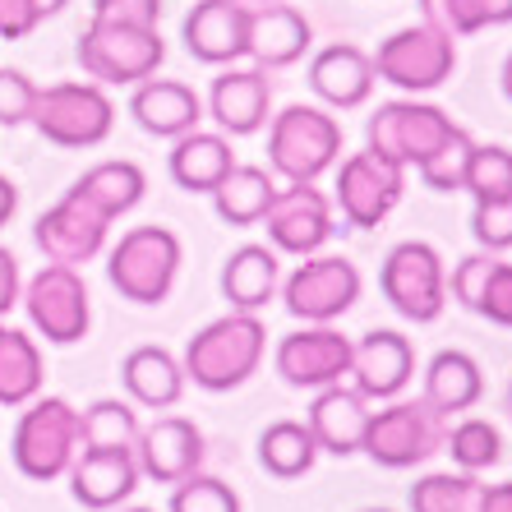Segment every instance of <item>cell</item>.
<instances>
[{
    "instance_id": "6da1fadb",
    "label": "cell",
    "mask_w": 512,
    "mask_h": 512,
    "mask_svg": "<svg viewBox=\"0 0 512 512\" xmlns=\"http://www.w3.org/2000/svg\"><path fill=\"white\" fill-rule=\"evenodd\" d=\"M263 351H268L263 319L250 310H231L190 337L180 370L203 393H231L263 365Z\"/></svg>"
},
{
    "instance_id": "7a4b0ae2",
    "label": "cell",
    "mask_w": 512,
    "mask_h": 512,
    "mask_svg": "<svg viewBox=\"0 0 512 512\" xmlns=\"http://www.w3.org/2000/svg\"><path fill=\"white\" fill-rule=\"evenodd\" d=\"M10 457L14 471L37 485L60 480L70 471V462L79 457V411H74L65 397H42L24 406V416L14 425L10 439Z\"/></svg>"
},
{
    "instance_id": "3957f363",
    "label": "cell",
    "mask_w": 512,
    "mask_h": 512,
    "mask_svg": "<svg viewBox=\"0 0 512 512\" xmlns=\"http://www.w3.org/2000/svg\"><path fill=\"white\" fill-rule=\"evenodd\" d=\"M84 74L93 84H120L134 88L143 79H153L167 60V42L157 28H139V24H111V19H93L79 33L74 47Z\"/></svg>"
},
{
    "instance_id": "277c9868",
    "label": "cell",
    "mask_w": 512,
    "mask_h": 512,
    "mask_svg": "<svg viewBox=\"0 0 512 512\" xmlns=\"http://www.w3.org/2000/svg\"><path fill=\"white\" fill-rule=\"evenodd\" d=\"M180 236L171 227H130L125 236L111 245L107 254V277L125 300L134 305H162L176 286L180 273Z\"/></svg>"
},
{
    "instance_id": "5b68a950",
    "label": "cell",
    "mask_w": 512,
    "mask_h": 512,
    "mask_svg": "<svg viewBox=\"0 0 512 512\" xmlns=\"http://www.w3.org/2000/svg\"><path fill=\"white\" fill-rule=\"evenodd\" d=\"M342 157V125L323 107H286L268 125V167L282 180H319Z\"/></svg>"
},
{
    "instance_id": "8992f818",
    "label": "cell",
    "mask_w": 512,
    "mask_h": 512,
    "mask_svg": "<svg viewBox=\"0 0 512 512\" xmlns=\"http://www.w3.org/2000/svg\"><path fill=\"white\" fill-rule=\"evenodd\" d=\"M28 125L56 148H97V143H107L111 125H116V107L102 84L70 79V84L37 88Z\"/></svg>"
},
{
    "instance_id": "52a82bcc",
    "label": "cell",
    "mask_w": 512,
    "mask_h": 512,
    "mask_svg": "<svg viewBox=\"0 0 512 512\" xmlns=\"http://www.w3.org/2000/svg\"><path fill=\"white\" fill-rule=\"evenodd\" d=\"M457 130H462V125H453V116L443 107L402 97V102H383L370 116V125H365V148L383 153L388 162H397V167H406V171L411 167L420 171Z\"/></svg>"
},
{
    "instance_id": "ba28073f",
    "label": "cell",
    "mask_w": 512,
    "mask_h": 512,
    "mask_svg": "<svg viewBox=\"0 0 512 512\" xmlns=\"http://www.w3.org/2000/svg\"><path fill=\"white\" fill-rule=\"evenodd\" d=\"M360 453L370 462L388 466V471H406V466L429 462L434 453H443V416L425 397L420 402L393 397L383 411H370Z\"/></svg>"
},
{
    "instance_id": "9c48e42d",
    "label": "cell",
    "mask_w": 512,
    "mask_h": 512,
    "mask_svg": "<svg viewBox=\"0 0 512 512\" xmlns=\"http://www.w3.org/2000/svg\"><path fill=\"white\" fill-rule=\"evenodd\" d=\"M370 60H374V79H383V84L402 88V93H434L457 70V37L439 33L429 24L397 28L393 37H383Z\"/></svg>"
},
{
    "instance_id": "30bf717a",
    "label": "cell",
    "mask_w": 512,
    "mask_h": 512,
    "mask_svg": "<svg viewBox=\"0 0 512 512\" xmlns=\"http://www.w3.org/2000/svg\"><path fill=\"white\" fill-rule=\"evenodd\" d=\"M379 291L402 319L411 323H434L448 305V268H443L439 250L425 240H402L388 250L379 268Z\"/></svg>"
},
{
    "instance_id": "8fae6325",
    "label": "cell",
    "mask_w": 512,
    "mask_h": 512,
    "mask_svg": "<svg viewBox=\"0 0 512 512\" xmlns=\"http://www.w3.org/2000/svg\"><path fill=\"white\" fill-rule=\"evenodd\" d=\"M19 305L28 310V323L47 337L51 346H74L88 337L93 323V300H88V282L79 268L65 263H47L42 273H33L19 291Z\"/></svg>"
},
{
    "instance_id": "7c38bea8",
    "label": "cell",
    "mask_w": 512,
    "mask_h": 512,
    "mask_svg": "<svg viewBox=\"0 0 512 512\" xmlns=\"http://www.w3.org/2000/svg\"><path fill=\"white\" fill-rule=\"evenodd\" d=\"M360 268L342 254H305L296 273L282 282V305L305 323H333L360 300Z\"/></svg>"
},
{
    "instance_id": "4fadbf2b",
    "label": "cell",
    "mask_w": 512,
    "mask_h": 512,
    "mask_svg": "<svg viewBox=\"0 0 512 512\" xmlns=\"http://www.w3.org/2000/svg\"><path fill=\"white\" fill-rule=\"evenodd\" d=\"M268 227V245L277 254H319L333 240V199L314 190V180H286V190L273 194L268 213L259 217Z\"/></svg>"
},
{
    "instance_id": "5bb4252c",
    "label": "cell",
    "mask_w": 512,
    "mask_h": 512,
    "mask_svg": "<svg viewBox=\"0 0 512 512\" xmlns=\"http://www.w3.org/2000/svg\"><path fill=\"white\" fill-rule=\"evenodd\" d=\"M333 190H337L333 199H337L346 222L360 231H374L383 217L397 208V199H402L406 167H397V162H388L383 153L365 148V153H351L342 167H337Z\"/></svg>"
},
{
    "instance_id": "9a60e30c",
    "label": "cell",
    "mask_w": 512,
    "mask_h": 512,
    "mask_svg": "<svg viewBox=\"0 0 512 512\" xmlns=\"http://www.w3.org/2000/svg\"><path fill=\"white\" fill-rule=\"evenodd\" d=\"M273 365L282 383L291 388H328L342 383L351 370V337L337 333L333 323H305L296 333H286L273 351Z\"/></svg>"
},
{
    "instance_id": "2e32d148",
    "label": "cell",
    "mask_w": 512,
    "mask_h": 512,
    "mask_svg": "<svg viewBox=\"0 0 512 512\" xmlns=\"http://www.w3.org/2000/svg\"><path fill=\"white\" fill-rule=\"evenodd\" d=\"M107 227H111L107 213H97L88 199L65 190V199L51 203L47 213L33 222V240H37V250L47 254V263L79 268V263H93L97 254H102Z\"/></svg>"
},
{
    "instance_id": "e0dca14e",
    "label": "cell",
    "mask_w": 512,
    "mask_h": 512,
    "mask_svg": "<svg viewBox=\"0 0 512 512\" xmlns=\"http://www.w3.org/2000/svg\"><path fill=\"white\" fill-rule=\"evenodd\" d=\"M351 388L365 402H393L416 379V346L393 328H374L360 342H351Z\"/></svg>"
},
{
    "instance_id": "ac0fdd59",
    "label": "cell",
    "mask_w": 512,
    "mask_h": 512,
    "mask_svg": "<svg viewBox=\"0 0 512 512\" xmlns=\"http://www.w3.org/2000/svg\"><path fill=\"white\" fill-rule=\"evenodd\" d=\"M203 429L185 416H157L153 425L139 429L134 439V462L139 476L153 485H180L203 466Z\"/></svg>"
},
{
    "instance_id": "d6986e66",
    "label": "cell",
    "mask_w": 512,
    "mask_h": 512,
    "mask_svg": "<svg viewBox=\"0 0 512 512\" xmlns=\"http://www.w3.org/2000/svg\"><path fill=\"white\" fill-rule=\"evenodd\" d=\"M245 37H250L245 0H199L180 24V42L199 65H236L245 56Z\"/></svg>"
},
{
    "instance_id": "ffe728a7",
    "label": "cell",
    "mask_w": 512,
    "mask_h": 512,
    "mask_svg": "<svg viewBox=\"0 0 512 512\" xmlns=\"http://www.w3.org/2000/svg\"><path fill=\"white\" fill-rule=\"evenodd\" d=\"M70 494L74 503H84L88 512H111L139 489V462L134 448H79L70 462Z\"/></svg>"
},
{
    "instance_id": "44dd1931",
    "label": "cell",
    "mask_w": 512,
    "mask_h": 512,
    "mask_svg": "<svg viewBox=\"0 0 512 512\" xmlns=\"http://www.w3.org/2000/svg\"><path fill=\"white\" fill-rule=\"evenodd\" d=\"M268 111H273V84H268V70L250 65V70H236V65H222V74L208 88V116L217 120L222 134H259L268 125Z\"/></svg>"
},
{
    "instance_id": "7402d4cb",
    "label": "cell",
    "mask_w": 512,
    "mask_h": 512,
    "mask_svg": "<svg viewBox=\"0 0 512 512\" xmlns=\"http://www.w3.org/2000/svg\"><path fill=\"white\" fill-rule=\"evenodd\" d=\"M310 42H314V28L296 5H282V0L250 5L245 56H250L259 70H286V65H296V60L310 51Z\"/></svg>"
},
{
    "instance_id": "603a6c76",
    "label": "cell",
    "mask_w": 512,
    "mask_h": 512,
    "mask_svg": "<svg viewBox=\"0 0 512 512\" xmlns=\"http://www.w3.org/2000/svg\"><path fill=\"white\" fill-rule=\"evenodd\" d=\"M130 116L143 134L153 139H180V134L199 130L203 120V97L194 93L190 84L180 79H143L134 84V97H130Z\"/></svg>"
},
{
    "instance_id": "cb8c5ba5",
    "label": "cell",
    "mask_w": 512,
    "mask_h": 512,
    "mask_svg": "<svg viewBox=\"0 0 512 512\" xmlns=\"http://www.w3.org/2000/svg\"><path fill=\"white\" fill-rule=\"evenodd\" d=\"M310 88L323 107L356 111V107H365L374 93V60L360 47H351V42H333V47L314 51Z\"/></svg>"
},
{
    "instance_id": "d4e9b609",
    "label": "cell",
    "mask_w": 512,
    "mask_h": 512,
    "mask_svg": "<svg viewBox=\"0 0 512 512\" xmlns=\"http://www.w3.org/2000/svg\"><path fill=\"white\" fill-rule=\"evenodd\" d=\"M365 420H370V402L356 388H346V383H328L310 402V420L305 425H310L319 453L356 457L360 439H365Z\"/></svg>"
},
{
    "instance_id": "484cf974",
    "label": "cell",
    "mask_w": 512,
    "mask_h": 512,
    "mask_svg": "<svg viewBox=\"0 0 512 512\" xmlns=\"http://www.w3.org/2000/svg\"><path fill=\"white\" fill-rule=\"evenodd\" d=\"M236 167V153H231L227 134H208V130H190L171 139L167 153V171L185 194H213L217 180Z\"/></svg>"
},
{
    "instance_id": "4316f807",
    "label": "cell",
    "mask_w": 512,
    "mask_h": 512,
    "mask_svg": "<svg viewBox=\"0 0 512 512\" xmlns=\"http://www.w3.org/2000/svg\"><path fill=\"white\" fill-rule=\"evenodd\" d=\"M120 383H125L130 402L148 406V411H167L185 393V370L167 346H134L120 360Z\"/></svg>"
},
{
    "instance_id": "83f0119b",
    "label": "cell",
    "mask_w": 512,
    "mask_h": 512,
    "mask_svg": "<svg viewBox=\"0 0 512 512\" xmlns=\"http://www.w3.org/2000/svg\"><path fill=\"white\" fill-rule=\"evenodd\" d=\"M282 286V263H277L273 245H240L227 263H222V296L231 300V310L259 314Z\"/></svg>"
},
{
    "instance_id": "f1b7e54d",
    "label": "cell",
    "mask_w": 512,
    "mask_h": 512,
    "mask_svg": "<svg viewBox=\"0 0 512 512\" xmlns=\"http://www.w3.org/2000/svg\"><path fill=\"white\" fill-rule=\"evenodd\" d=\"M425 397L439 416H453V411H471V406L485 397V374H480L476 356L466 351H439V356L425 365Z\"/></svg>"
},
{
    "instance_id": "f546056e",
    "label": "cell",
    "mask_w": 512,
    "mask_h": 512,
    "mask_svg": "<svg viewBox=\"0 0 512 512\" xmlns=\"http://www.w3.org/2000/svg\"><path fill=\"white\" fill-rule=\"evenodd\" d=\"M277 194V180L268 167H250V162H236L227 176L217 180V190L208 194L217 208V217L227 222V227H254L263 213H268V203Z\"/></svg>"
},
{
    "instance_id": "4dcf8cb0",
    "label": "cell",
    "mask_w": 512,
    "mask_h": 512,
    "mask_svg": "<svg viewBox=\"0 0 512 512\" xmlns=\"http://www.w3.org/2000/svg\"><path fill=\"white\" fill-rule=\"evenodd\" d=\"M70 190L79 194V199L93 203L97 213H107L111 222H116V217H125L130 208H139L143 190H148V176H143L139 162L116 157V162H97V167H88Z\"/></svg>"
},
{
    "instance_id": "1f68e13d",
    "label": "cell",
    "mask_w": 512,
    "mask_h": 512,
    "mask_svg": "<svg viewBox=\"0 0 512 512\" xmlns=\"http://www.w3.org/2000/svg\"><path fill=\"white\" fill-rule=\"evenodd\" d=\"M47 383V365H42V351L37 342L14 328V323H0V406H28Z\"/></svg>"
},
{
    "instance_id": "d6a6232c",
    "label": "cell",
    "mask_w": 512,
    "mask_h": 512,
    "mask_svg": "<svg viewBox=\"0 0 512 512\" xmlns=\"http://www.w3.org/2000/svg\"><path fill=\"white\" fill-rule=\"evenodd\" d=\"M319 462V443H314L310 425L300 420H273L259 434V466L277 480H296Z\"/></svg>"
},
{
    "instance_id": "836d02e7",
    "label": "cell",
    "mask_w": 512,
    "mask_h": 512,
    "mask_svg": "<svg viewBox=\"0 0 512 512\" xmlns=\"http://www.w3.org/2000/svg\"><path fill=\"white\" fill-rule=\"evenodd\" d=\"M429 28H439L448 37H471L485 28L512 24V0H420Z\"/></svg>"
},
{
    "instance_id": "e575fe53",
    "label": "cell",
    "mask_w": 512,
    "mask_h": 512,
    "mask_svg": "<svg viewBox=\"0 0 512 512\" xmlns=\"http://www.w3.org/2000/svg\"><path fill=\"white\" fill-rule=\"evenodd\" d=\"M480 494L485 485L476 480V471H434L411 485L406 503L411 512H480Z\"/></svg>"
},
{
    "instance_id": "d590c367",
    "label": "cell",
    "mask_w": 512,
    "mask_h": 512,
    "mask_svg": "<svg viewBox=\"0 0 512 512\" xmlns=\"http://www.w3.org/2000/svg\"><path fill=\"white\" fill-rule=\"evenodd\" d=\"M139 416L130 402L102 397V402L79 411V448H134L139 439Z\"/></svg>"
},
{
    "instance_id": "8d00e7d4",
    "label": "cell",
    "mask_w": 512,
    "mask_h": 512,
    "mask_svg": "<svg viewBox=\"0 0 512 512\" xmlns=\"http://www.w3.org/2000/svg\"><path fill=\"white\" fill-rule=\"evenodd\" d=\"M462 190L471 194L476 203L512 199V148H499V143H476V148H471V162H466Z\"/></svg>"
},
{
    "instance_id": "74e56055",
    "label": "cell",
    "mask_w": 512,
    "mask_h": 512,
    "mask_svg": "<svg viewBox=\"0 0 512 512\" xmlns=\"http://www.w3.org/2000/svg\"><path fill=\"white\" fill-rule=\"evenodd\" d=\"M443 448L453 453L457 471H489V466L503 457L499 429L489 425V420H480V416H471V420H462V425L448 429V434H443Z\"/></svg>"
},
{
    "instance_id": "f35d334b",
    "label": "cell",
    "mask_w": 512,
    "mask_h": 512,
    "mask_svg": "<svg viewBox=\"0 0 512 512\" xmlns=\"http://www.w3.org/2000/svg\"><path fill=\"white\" fill-rule=\"evenodd\" d=\"M167 512H240V494L227 485V480L194 471L190 480L171 485Z\"/></svg>"
},
{
    "instance_id": "ab89813d",
    "label": "cell",
    "mask_w": 512,
    "mask_h": 512,
    "mask_svg": "<svg viewBox=\"0 0 512 512\" xmlns=\"http://www.w3.org/2000/svg\"><path fill=\"white\" fill-rule=\"evenodd\" d=\"M471 148H476V139L466 130H457L453 139L443 143L439 153L429 157L425 167H420V180H425L434 194H457L466 180V162H471Z\"/></svg>"
},
{
    "instance_id": "60d3db41",
    "label": "cell",
    "mask_w": 512,
    "mask_h": 512,
    "mask_svg": "<svg viewBox=\"0 0 512 512\" xmlns=\"http://www.w3.org/2000/svg\"><path fill=\"white\" fill-rule=\"evenodd\" d=\"M471 314L499 323V328H512V263L489 254L485 277H480L476 296H471Z\"/></svg>"
},
{
    "instance_id": "b9f144b4",
    "label": "cell",
    "mask_w": 512,
    "mask_h": 512,
    "mask_svg": "<svg viewBox=\"0 0 512 512\" xmlns=\"http://www.w3.org/2000/svg\"><path fill=\"white\" fill-rule=\"evenodd\" d=\"M471 236H476L480 250H489V254L512 250V199L476 203V213H471Z\"/></svg>"
},
{
    "instance_id": "7bdbcfd3",
    "label": "cell",
    "mask_w": 512,
    "mask_h": 512,
    "mask_svg": "<svg viewBox=\"0 0 512 512\" xmlns=\"http://www.w3.org/2000/svg\"><path fill=\"white\" fill-rule=\"evenodd\" d=\"M33 102H37V84L24 70H10V65H5V70H0V125H5V130L28 125Z\"/></svg>"
},
{
    "instance_id": "ee69618b",
    "label": "cell",
    "mask_w": 512,
    "mask_h": 512,
    "mask_svg": "<svg viewBox=\"0 0 512 512\" xmlns=\"http://www.w3.org/2000/svg\"><path fill=\"white\" fill-rule=\"evenodd\" d=\"M93 19L157 28V19H162V0H93Z\"/></svg>"
},
{
    "instance_id": "f6af8a7d",
    "label": "cell",
    "mask_w": 512,
    "mask_h": 512,
    "mask_svg": "<svg viewBox=\"0 0 512 512\" xmlns=\"http://www.w3.org/2000/svg\"><path fill=\"white\" fill-rule=\"evenodd\" d=\"M37 24H42V19H37L33 0H0V37H5V42L28 37Z\"/></svg>"
},
{
    "instance_id": "bcb514c9",
    "label": "cell",
    "mask_w": 512,
    "mask_h": 512,
    "mask_svg": "<svg viewBox=\"0 0 512 512\" xmlns=\"http://www.w3.org/2000/svg\"><path fill=\"white\" fill-rule=\"evenodd\" d=\"M19 291H24V277H19V259H14L5 245H0V319L19 305Z\"/></svg>"
},
{
    "instance_id": "7dc6e473",
    "label": "cell",
    "mask_w": 512,
    "mask_h": 512,
    "mask_svg": "<svg viewBox=\"0 0 512 512\" xmlns=\"http://www.w3.org/2000/svg\"><path fill=\"white\" fill-rule=\"evenodd\" d=\"M480 512H512V480H503V485H485V494H480Z\"/></svg>"
},
{
    "instance_id": "c3c4849f",
    "label": "cell",
    "mask_w": 512,
    "mask_h": 512,
    "mask_svg": "<svg viewBox=\"0 0 512 512\" xmlns=\"http://www.w3.org/2000/svg\"><path fill=\"white\" fill-rule=\"evenodd\" d=\"M14 213H19V190L10 176H0V231L14 222Z\"/></svg>"
},
{
    "instance_id": "681fc988",
    "label": "cell",
    "mask_w": 512,
    "mask_h": 512,
    "mask_svg": "<svg viewBox=\"0 0 512 512\" xmlns=\"http://www.w3.org/2000/svg\"><path fill=\"white\" fill-rule=\"evenodd\" d=\"M37 5V19H42V24H47V19H56L60 10H65V5H70V0H33Z\"/></svg>"
},
{
    "instance_id": "f907efd6",
    "label": "cell",
    "mask_w": 512,
    "mask_h": 512,
    "mask_svg": "<svg viewBox=\"0 0 512 512\" xmlns=\"http://www.w3.org/2000/svg\"><path fill=\"white\" fill-rule=\"evenodd\" d=\"M499 84H503V97L512 102V56L503 60V74H499Z\"/></svg>"
},
{
    "instance_id": "816d5d0a",
    "label": "cell",
    "mask_w": 512,
    "mask_h": 512,
    "mask_svg": "<svg viewBox=\"0 0 512 512\" xmlns=\"http://www.w3.org/2000/svg\"><path fill=\"white\" fill-rule=\"evenodd\" d=\"M120 512H153V508H120Z\"/></svg>"
},
{
    "instance_id": "f5cc1de1",
    "label": "cell",
    "mask_w": 512,
    "mask_h": 512,
    "mask_svg": "<svg viewBox=\"0 0 512 512\" xmlns=\"http://www.w3.org/2000/svg\"><path fill=\"white\" fill-rule=\"evenodd\" d=\"M245 5H268V0H245Z\"/></svg>"
},
{
    "instance_id": "db71d44e",
    "label": "cell",
    "mask_w": 512,
    "mask_h": 512,
    "mask_svg": "<svg viewBox=\"0 0 512 512\" xmlns=\"http://www.w3.org/2000/svg\"><path fill=\"white\" fill-rule=\"evenodd\" d=\"M360 512H388V508H360Z\"/></svg>"
}]
</instances>
